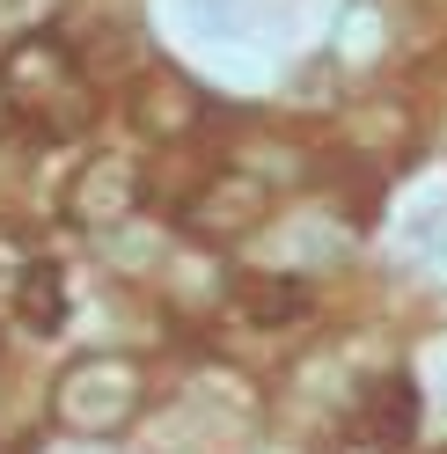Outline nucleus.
I'll list each match as a JSON object with an SVG mask.
<instances>
[{"label": "nucleus", "mask_w": 447, "mask_h": 454, "mask_svg": "<svg viewBox=\"0 0 447 454\" xmlns=\"http://www.w3.org/2000/svg\"><path fill=\"white\" fill-rule=\"evenodd\" d=\"M0 96L44 139H74L96 125V89L81 74V59L67 51V37H51V30H30L0 51Z\"/></svg>", "instance_id": "obj_1"}, {"label": "nucleus", "mask_w": 447, "mask_h": 454, "mask_svg": "<svg viewBox=\"0 0 447 454\" xmlns=\"http://www.w3.org/2000/svg\"><path fill=\"white\" fill-rule=\"evenodd\" d=\"M139 403V366L132 359H74L67 381H59V425L74 433H110V425H125Z\"/></svg>", "instance_id": "obj_2"}, {"label": "nucleus", "mask_w": 447, "mask_h": 454, "mask_svg": "<svg viewBox=\"0 0 447 454\" xmlns=\"http://www.w3.org/2000/svg\"><path fill=\"white\" fill-rule=\"evenodd\" d=\"M264 220H271V184L249 176V168H220L184 213V227L199 242H242V235H257Z\"/></svg>", "instance_id": "obj_3"}, {"label": "nucleus", "mask_w": 447, "mask_h": 454, "mask_svg": "<svg viewBox=\"0 0 447 454\" xmlns=\"http://www.w3.org/2000/svg\"><path fill=\"white\" fill-rule=\"evenodd\" d=\"M139 191H147V184H139L132 161L96 154V161L74 176V191H67V220L89 227V235H103V227H125V220L139 213Z\"/></svg>", "instance_id": "obj_4"}, {"label": "nucleus", "mask_w": 447, "mask_h": 454, "mask_svg": "<svg viewBox=\"0 0 447 454\" xmlns=\"http://www.w3.org/2000/svg\"><path fill=\"white\" fill-rule=\"evenodd\" d=\"M132 125L147 132V139H191V132L206 125L199 81L176 74V67H147V74H139V89H132Z\"/></svg>", "instance_id": "obj_5"}, {"label": "nucleus", "mask_w": 447, "mask_h": 454, "mask_svg": "<svg viewBox=\"0 0 447 454\" xmlns=\"http://www.w3.org/2000/svg\"><path fill=\"white\" fill-rule=\"evenodd\" d=\"M15 323L30 330V337H59L67 330V271L59 264L30 257V264L15 271Z\"/></svg>", "instance_id": "obj_6"}, {"label": "nucleus", "mask_w": 447, "mask_h": 454, "mask_svg": "<svg viewBox=\"0 0 447 454\" xmlns=\"http://www.w3.org/2000/svg\"><path fill=\"white\" fill-rule=\"evenodd\" d=\"M359 425H367L381 447H404V440L418 433V381H411V374L367 381V395H359Z\"/></svg>", "instance_id": "obj_7"}, {"label": "nucleus", "mask_w": 447, "mask_h": 454, "mask_svg": "<svg viewBox=\"0 0 447 454\" xmlns=\"http://www.w3.org/2000/svg\"><path fill=\"white\" fill-rule=\"evenodd\" d=\"M235 308H242L249 323L278 330V323H301V316H309V286H301L294 271H249L242 286H235Z\"/></svg>", "instance_id": "obj_8"}]
</instances>
